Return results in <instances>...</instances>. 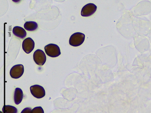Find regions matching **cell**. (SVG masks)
Returning <instances> with one entry per match:
<instances>
[{
    "mask_svg": "<svg viewBox=\"0 0 151 113\" xmlns=\"http://www.w3.org/2000/svg\"><path fill=\"white\" fill-rule=\"evenodd\" d=\"M45 50L48 56L56 58L61 54L60 48L55 44H50L45 47Z\"/></svg>",
    "mask_w": 151,
    "mask_h": 113,
    "instance_id": "2",
    "label": "cell"
},
{
    "mask_svg": "<svg viewBox=\"0 0 151 113\" xmlns=\"http://www.w3.org/2000/svg\"><path fill=\"white\" fill-rule=\"evenodd\" d=\"M34 41L31 38H27L24 40L22 44L24 51L27 54L31 53L35 48Z\"/></svg>",
    "mask_w": 151,
    "mask_h": 113,
    "instance_id": "7",
    "label": "cell"
},
{
    "mask_svg": "<svg viewBox=\"0 0 151 113\" xmlns=\"http://www.w3.org/2000/svg\"><path fill=\"white\" fill-rule=\"evenodd\" d=\"M97 9V6L93 3H88L83 7L81 12L82 16L88 17L93 15Z\"/></svg>",
    "mask_w": 151,
    "mask_h": 113,
    "instance_id": "5",
    "label": "cell"
},
{
    "mask_svg": "<svg viewBox=\"0 0 151 113\" xmlns=\"http://www.w3.org/2000/svg\"><path fill=\"white\" fill-rule=\"evenodd\" d=\"M86 35L82 33H75L70 36L69 40L70 44L73 47H78L81 45L85 40Z\"/></svg>",
    "mask_w": 151,
    "mask_h": 113,
    "instance_id": "1",
    "label": "cell"
},
{
    "mask_svg": "<svg viewBox=\"0 0 151 113\" xmlns=\"http://www.w3.org/2000/svg\"><path fill=\"white\" fill-rule=\"evenodd\" d=\"M23 98V93L20 88H17L14 92V102L16 104H19L22 102Z\"/></svg>",
    "mask_w": 151,
    "mask_h": 113,
    "instance_id": "9",
    "label": "cell"
},
{
    "mask_svg": "<svg viewBox=\"0 0 151 113\" xmlns=\"http://www.w3.org/2000/svg\"><path fill=\"white\" fill-rule=\"evenodd\" d=\"M38 27L37 23L35 21L26 22L24 24V28L26 30L33 31L36 30Z\"/></svg>",
    "mask_w": 151,
    "mask_h": 113,
    "instance_id": "10",
    "label": "cell"
},
{
    "mask_svg": "<svg viewBox=\"0 0 151 113\" xmlns=\"http://www.w3.org/2000/svg\"><path fill=\"white\" fill-rule=\"evenodd\" d=\"M24 72V67L23 65H16L11 68L10 76L14 79H18L22 76Z\"/></svg>",
    "mask_w": 151,
    "mask_h": 113,
    "instance_id": "6",
    "label": "cell"
},
{
    "mask_svg": "<svg viewBox=\"0 0 151 113\" xmlns=\"http://www.w3.org/2000/svg\"><path fill=\"white\" fill-rule=\"evenodd\" d=\"M33 59L37 64L43 66L46 62V56L43 51L42 50L37 49L34 53Z\"/></svg>",
    "mask_w": 151,
    "mask_h": 113,
    "instance_id": "3",
    "label": "cell"
},
{
    "mask_svg": "<svg viewBox=\"0 0 151 113\" xmlns=\"http://www.w3.org/2000/svg\"><path fill=\"white\" fill-rule=\"evenodd\" d=\"M4 113H17L18 110L15 107L11 105H5L2 108Z\"/></svg>",
    "mask_w": 151,
    "mask_h": 113,
    "instance_id": "11",
    "label": "cell"
},
{
    "mask_svg": "<svg viewBox=\"0 0 151 113\" xmlns=\"http://www.w3.org/2000/svg\"><path fill=\"white\" fill-rule=\"evenodd\" d=\"M12 32L14 35L22 39H23L27 36L26 30L21 27H14L12 30Z\"/></svg>",
    "mask_w": 151,
    "mask_h": 113,
    "instance_id": "8",
    "label": "cell"
},
{
    "mask_svg": "<svg viewBox=\"0 0 151 113\" xmlns=\"http://www.w3.org/2000/svg\"><path fill=\"white\" fill-rule=\"evenodd\" d=\"M32 110L31 108H26L21 112V113H31Z\"/></svg>",
    "mask_w": 151,
    "mask_h": 113,
    "instance_id": "13",
    "label": "cell"
},
{
    "mask_svg": "<svg viewBox=\"0 0 151 113\" xmlns=\"http://www.w3.org/2000/svg\"><path fill=\"white\" fill-rule=\"evenodd\" d=\"M31 113H44V111L41 107L38 106L32 109Z\"/></svg>",
    "mask_w": 151,
    "mask_h": 113,
    "instance_id": "12",
    "label": "cell"
},
{
    "mask_svg": "<svg viewBox=\"0 0 151 113\" xmlns=\"http://www.w3.org/2000/svg\"><path fill=\"white\" fill-rule=\"evenodd\" d=\"M30 91L32 95L35 97L41 99L45 96V91L42 86L35 85L30 87Z\"/></svg>",
    "mask_w": 151,
    "mask_h": 113,
    "instance_id": "4",
    "label": "cell"
}]
</instances>
